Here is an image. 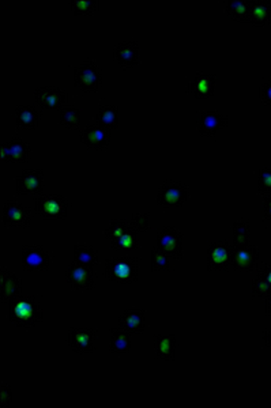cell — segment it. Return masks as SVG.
Masks as SVG:
<instances>
[{
	"label": "cell",
	"instance_id": "43",
	"mask_svg": "<svg viewBox=\"0 0 271 408\" xmlns=\"http://www.w3.org/2000/svg\"><path fill=\"white\" fill-rule=\"evenodd\" d=\"M266 314L271 316V293L267 295V300H266Z\"/></svg>",
	"mask_w": 271,
	"mask_h": 408
},
{
	"label": "cell",
	"instance_id": "32",
	"mask_svg": "<svg viewBox=\"0 0 271 408\" xmlns=\"http://www.w3.org/2000/svg\"><path fill=\"white\" fill-rule=\"evenodd\" d=\"M233 232V244H247L251 239V225L245 220L236 221L232 226Z\"/></svg>",
	"mask_w": 271,
	"mask_h": 408
},
{
	"label": "cell",
	"instance_id": "10",
	"mask_svg": "<svg viewBox=\"0 0 271 408\" xmlns=\"http://www.w3.org/2000/svg\"><path fill=\"white\" fill-rule=\"evenodd\" d=\"M157 248L170 257L180 259L184 252V237L173 226H165L157 234Z\"/></svg>",
	"mask_w": 271,
	"mask_h": 408
},
{
	"label": "cell",
	"instance_id": "40",
	"mask_svg": "<svg viewBox=\"0 0 271 408\" xmlns=\"http://www.w3.org/2000/svg\"><path fill=\"white\" fill-rule=\"evenodd\" d=\"M263 218L265 221L271 223V195H269L265 199V205H263Z\"/></svg>",
	"mask_w": 271,
	"mask_h": 408
},
{
	"label": "cell",
	"instance_id": "16",
	"mask_svg": "<svg viewBox=\"0 0 271 408\" xmlns=\"http://www.w3.org/2000/svg\"><path fill=\"white\" fill-rule=\"evenodd\" d=\"M22 293V280L14 272L7 268L0 270V301L6 305H11Z\"/></svg>",
	"mask_w": 271,
	"mask_h": 408
},
{
	"label": "cell",
	"instance_id": "14",
	"mask_svg": "<svg viewBox=\"0 0 271 408\" xmlns=\"http://www.w3.org/2000/svg\"><path fill=\"white\" fill-rule=\"evenodd\" d=\"M79 137H81V142L90 150L102 152L104 149L108 147L111 142V131L105 130L96 121V123L87 124L86 128L81 131Z\"/></svg>",
	"mask_w": 271,
	"mask_h": 408
},
{
	"label": "cell",
	"instance_id": "28",
	"mask_svg": "<svg viewBox=\"0 0 271 408\" xmlns=\"http://www.w3.org/2000/svg\"><path fill=\"white\" fill-rule=\"evenodd\" d=\"M72 256H74V263L85 266V267L93 268L96 264H99V251H96L94 246L92 245L77 244L74 246Z\"/></svg>",
	"mask_w": 271,
	"mask_h": 408
},
{
	"label": "cell",
	"instance_id": "21",
	"mask_svg": "<svg viewBox=\"0 0 271 408\" xmlns=\"http://www.w3.org/2000/svg\"><path fill=\"white\" fill-rule=\"evenodd\" d=\"M114 59L119 63L120 67H136L139 60V44L136 40L121 41L114 48Z\"/></svg>",
	"mask_w": 271,
	"mask_h": 408
},
{
	"label": "cell",
	"instance_id": "26",
	"mask_svg": "<svg viewBox=\"0 0 271 408\" xmlns=\"http://www.w3.org/2000/svg\"><path fill=\"white\" fill-rule=\"evenodd\" d=\"M109 340V351L116 356H123L130 353L131 350V338L130 334L123 331L121 328H112Z\"/></svg>",
	"mask_w": 271,
	"mask_h": 408
},
{
	"label": "cell",
	"instance_id": "37",
	"mask_svg": "<svg viewBox=\"0 0 271 408\" xmlns=\"http://www.w3.org/2000/svg\"><path fill=\"white\" fill-rule=\"evenodd\" d=\"M258 191L265 195H271V169L259 170L258 174Z\"/></svg>",
	"mask_w": 271,
	"mask_h": 408
},
{
	"label": "cell",
	"instance_id": "38",
	"mask_svg": "<svg viewBox=\"0 0 271 408\" xmlns=\"http://www.w3.org/2000/svg\"><path fill=\"white\" fill-rule=\"evenodd\" d=\"M259 98L266 106L271 108V79L263 82L259 87Z\"/></svg>",
	"mask_w": 271,
	"mask_h": 408
},
{
	"label": "cell",
	"instance_id": "3",
	"mask_svg": "<svg viewBox=\"0 0 271 408\" xmlns=\"http://www.w3.org/2000/svg\"><path fill=\"white\" fill-rule=\"evenodd\" d=\"M70 202L57 193L40 195L35 200V212L45 221H63L67 218Z\"/></svg>",
	"mask_w": 271,
	"mask_h": 408
},
{
	"label": "cell",
	"instance_id": "39",
	"mask_svg": "<svg viewBox=\"0 0 271 408\" xmlns=\"http://www.w3.org/2000/svg\"><path fill=\"white\" fill-rule=\"evenodd\" d=\"M13 403V391L9 385H1L0 390V407H9Z\"/></svg>",
	"mask_w": 271,
	"mask_h": 408
},
{
	"label": "cell",
	"instance_id": "9",
	"mask_svg": "<svg viewBox=\"0 0 271 408\" xmlns=\"http://www.w3.org/2000/svg\"><path fill=\"white\" fill-rule=\"evenodd\" d=\"M1 221L9 227H29L32 223V210L16 199H10L3 205Z\"/></svg>",
	"mask_w": 271,
	"mask_h": 408
},
{
	"label": "cell",
	"instance_id": "30",
	"mask_svg": "<svg viewBox=\"0 0 271 408\" xmlns=\"http://www.w3.org/2000/svg\"><path fill=\"white\" fill-rule=\"evenodd\" d=\"M138 232L131 226L118 239L112 241V246L115 251H134L138 248Z\"/></svg>",
	"mask_w": 271,
	"mask_h": 408
},
{
	"label": "cell",
	"instance_id": "5",
	"mask_svg": "<svg viewBox=\"0 0 271 408\" xmlns=\"http://www.w3.org/2000/svg\"><path fill=\"white\" fill-rule=\"evenodd\" d=\"M104 76L100 66L93 60H84L74 71V82L85 93L97 91L102 85Z\"/></svg>",
	"mask_w": 271,
	"mask_h": 408
},
{
	"label": "cell",
	"instance_id": "23",
	"mask_svg": "<svg viewBox=\"0 0 271 408\" xmlns=\"http://www.w3.org/2000/svg\"><path fill=\"white\" fill-rule=\"evenodd\" d=\"M271 21V3L269 0H253L250 10V23L255 28H263Z\"/></svg>",
	"mask_w": 271,
	"mask_h": 408
},
{
	"label": "cell",
	"instance_id": "6",
	"mask_svg": "<svg viewBox=\"0 0 271 408\" xmlns=\"http://www.w3.org/2000/svg\"><path fill=\"white\" fill-rule=\"evenodd\" d=\"M97 331L93 328L71 327L68 329L67 343L75 354L87 356L96 350Z\"/></svg>",
	"mask_w": 271,
	"mask_h": 408
},
{
	"label": "cell",
	"instance_id": "33",
	"mask_svg": "<svg viewBox=\"0 0 271 408\" xmlns=\"http://www.w3.org/2000/svg\"><path fill=\"white\" fill-rule=\"evenodd\" d=\"M170 256L164 254L157 246L152 249V271H170Z\"/></svg>",
	"mask_w": 271,
	"mask_h": 408
},
{
	"label": "cell",
	"instance_id": "2",
	"mask_svg": "<svg viewBox=\"0 0 271 408\" xmlns=\"http://www.w3.org/2000/svg\"><path fill=\"white\" fill-rule=\"evenodd\" d=\"M9 320L17 327L32 328L43 322V309L34 297H19L9 309Z\"/></svg>",
	"mask_w": 271,
	"mask_h": 408
},
{
	"label": "cell",
	"instance_id": "29",
	"mask_svg": "<svg viewBox=\"0 0 271 408\" xmlns=\"http://www.w3.org/2000/svg\"><path fill=\"white\" fill-rule=\"evenodd\" d=\"M81 118H82L81 109L72 103H67L66 106L60 109L59 121L63 127L71 130V128H78L81 125Z\"/></svg>",
	"mask_w": 271,
	"mask_h": 408
},
{
	"label": "cell",
	"instance_id": "19",
	"mask_svg": "<svg viewBox=\"0 0 271 408\" xmlns=\"http://www.w3.org/2000/svg\"><path fill=\"white\" fill-rule=\"evenodd\" d=\"M229 125L226 116L217 110H204L199 116L198 132L204 137H213L217 132Z\"/></svg>",
	"mask_w": 271,
	"mask_h": 408
},
{
	"label": "cell",
	"instance_id": "27",
	"mask_svg": "<svg viewBox=\"0 0 271 408\" xmlns=\"http://www.w3.org/2000/svg\"><path fill=\"white\" fill-rule=\"evenodd\" d=\"M97 123L108 131H114L119 125V109L116 105L104 103L97 112Z\"/></svg>",
	"mask_w": 271,
	"mask_h": 408
},
{
	"label": "cell",
	"instance_id": "35",
	"mask_svg": "<svg viewBox=\"0 0 271 408\" xmlns=\"http://www.w3.org/2000/svg\"><path fill=\"white\" fill-rule=\"evenodd\" d=\"M128 223L126 220H114V221L109 223V226L105 229L104 232V236L106 239H111V241H115L128 229Z\"/></svg>",
	"mask_w": 271,
	"mask_h": 408
},
{
	"label": "cell",
	"instance_id": "15",
	"mask_svg": "<svg viewBox=\"0 0 271 408\" xmlns=\"http://www.w3.org/2000/svg\"><path fill=\"white\" fill-rule=\"evenodd\" d=\"M68 286L74 290H89L96 286L94 271L92 267H85L77 263L68 266L66 271Z\"/></svg>",
	"mask_w": 271,
	"mask_h": 408
},
{
	"label": "cell",
	"instance_id": "31",
	"mask_svg": "<svg viewBox=\"0 0 271 408\" xmlns=\"http://www.w3.org/2000/svg\"><path fill=\"white\" fill-rule=\"evenodd\" d=\"M70 6L74 14L89 16L99 10L100 0H70Z\"/></svg>",
	"mask_w": 271,
	"mask_h": 408
},
{
	"label": "cell",
	"instance_id": "11",
	"mask_svg": "<svg viewBox=\"0 0 271 408\" xmlns=\"http://www.w3.org/2000/svg\"><path fill=\"white\" fill-rule=\"evenodd\" d=\"M35 102L44 109H62L70 100L67 90L55 85L40 86L34 91Z\"/></svg>",
	"mask_w": 271,
	"mask_h": 408
},
{
	"label": "cell",
	"instance_id": "41",
	"mask_svg": "<svg viewBox=\"0 0 271 408\" xmlns=\"http://www.w3.org/2000/svg\"><path fill=\"white\" fill-rule=\"evenodd\" d=\"M260 271L263 272V275H265V278L267 279V282L270 283L271 286V266H267V267H265V268H262Z\"/></svg>",
	"mask_w": 271,
	"mask_h": 408
},
{
	"label": "cell",
	"instance_id": "42",
	"mask_svg": "<svg viewBox=\"0 0 271 408\" xmlns=\"http://www.w3.org/2000/svg\"><path fill=\"white\" fill-rule=\"evenodd\" d=\"M263 338H265V343H266L269 347H271V327H269V328L266 329Z\"/></svg>",
	"mask_w": 271,
	"mask_h": 408
},
{
	"label": "cell",
	"instance_id": "24",
	"mask_svg": "<svg viewBox=\"0 0 271 408\" xmlns=\"http://www.w3.org/2000/svg\"><path fill=\"white\" fill-rule=\"evenodd\" d=\"M153 343L155 347V358L162 361H173L176 351V338L173 335H154Z\"/></svg>",
	"mask_w": 271,
	"mask_h": 408
},
{
	"label": "cell",
	"instance_id": "8",
	"mask_svg": "<svg viewBox=\"0 0 271 408\" xmlns=\"http://www.w3.org/2000/svg\"><path fill=\"white\" fill-rule=\"evenodd\" d=\"M189 196V191L184 183L165 181L157 192V203L161 207H182Z\"/></svg>",
	"mask_w": 271,
	"mask_h": 408
},
{
	"label": "cell",
	"instance_id": "1",
	"mask_svg": "<svg viewBox=\"0 0 271 408\" xmlns=\"http://www.w3.org/2000/svg\"><path fill=\"white\" fill-rule=\"evenodd\" d=\"M104 275L111 282L121 285L136 283L139 276V261L136 257L130 256L105 259Z\"/></svg>",
	"mask_w": 271,
	"mask_h": 408
},
{
	"label": "cell",
	"instance_id": "36",
	"mask_svg": "<svg viewBox=\"0 0 271 408\" xmlns=\"http://www.w3.org/2000/svg\"><path fill=\"white\" fill-rule=\"evenodd\" d=\"M149 223H150V214H134L130 220V226L136 230L138 233H146L149 230Z\"/></svg>",
	"mask_w": 271,
	"mask_h": 408
},
{
	"label": "cell",
	"instance_id": "13",
	"mask_svg": "<svg viewBox=\"0 0 271 408\" xmlns=\"http://www.w3.org/2000/svg\"><path fill=\"white\" fill-rule=\"evenodd\" d=\"M32 155L31 144L19 136H14L1 144L0 157L4 162L25 164Z\"/></svg>",
	"mask_w": 271,
	"mask_h": 408
},
{
	"label": "cell",
	"instance_id": "20",
	"mask_svg": "<svg viewBox=\"0 0 271 408\" xmlns=\"http://www.w3.org/2000/svg\"><path fill=\"white\" fill-rule=\"evenodd\" d=\"M146 312L139 307L126 309L119 317V328L130 335H142L145 332Z\"/></svg>",
	"mask_w": 271,
	"mask_h": 408
},
{
	"label": "cell",
	"instance_id": "34",
	"mask_svg": "<svg viewBox=\"0 0 271 408\" xmlns=\"http://www.w3.org/2000/svg\"><path fill=\"white\" fill-rule=\"evenodd\" d=\"M251 291H253V295H254V297H265V295H269V294H270V283H269L267 279L265 278L263 272L258 271V273L255 275V278L253 279V283H251Z\"/></svg>",
	"mask_w": 271,
	"mask_h": 408
},
{
	"label": "cell",
	"instance_id": "4",
	"mask_svg": "<svg viewBox=\"0 0 271 408\" xmlns=\"http://www.w3.org/2000/svg\"><path fill=\"white\" fill-rule=\"evenodd\" d=\"M232 248L225 239L210 242L206 251L207 271H228L232 267Z\"/></svg>",
	"mask_w": 271,
	"mask_h": 408
},
{
	"label": "cell",
	"instance_id": "7",
	"mask_svg": "<svg viewBox=\"0 0 271 408\" xmlns=\"http://www.w3.org/2000/svg\"><path fill=\"white\" fill-rule=\"evenodd\" d=\"M21 266L25 271H47L51 266V256L41 245H22Z\"/></svg>",
	"mask_w": 271,
	"mask_h": 408
},
{
	"label": "cell",
	"instance_id": "18",
	"mask_svg": "<svg viewBox=\"0 0 271 408\" xmlns=\"http://www.w3.org/2000/svg\"><path fill=\"white\" fill-rule=\"evenodd\" d=\"M216 84H217L216 74L201 71L197 72L194 79L187 84V91L192 93L198 100H206L214 94Z\"/></svg>",
	"mask_w": 271,
	"mask_h": 408
},
{
	"label": "cell",
	"instance_id": "25",
	"mask_svg": "<svg viewBox=\"0 0 271 408\" xmlns=\"http://www.w3.org/2000/svg\"><path fill=\"white\" fill-rule=\"evenodd\" d=\"M253 0H228L225 11L229 17L241 23H250V10Z\"/></svg>",
	"mask_w": 271,
	"mask_h": 408
},
{
	"label": "cell",
	"instance_id": "44",
	"mask_svg": "<svg viewBox=\"0 0 271 408\" xmlns=\"http://www.w3.org/2000/svg\"><path fill=\"white\" fill-rule=\"evenodd\" d=\"M270 266H271V264H270Z\"/></svg>",
	"mask_w": 271,
	"mask_h": 408
},
{
	"label": "cell",
	"instance_id": "22",
	"mask_svg": "<svg viewBox=\"0 0 271 408\" xmlns=\"http://www.w3.org/2000/svg\"><path fill=\"white\" fill-rule=\"evenodd\" d=\"M41 113L34 105H18L16 108V123L19 130L34 131L38 127Z\"/></svg>",
	"mask_w": 271,
	"mask_h": 408
},
{
	"label": "cell",
	"instance_id": "17",
	"mask_svg": "<svg viewBox=\"0 0 271 408\" xmlns=\"http://www.w3.org/2000/svg\"><path fill=\"white\" fill-rule=\"evenodd\" d=\"M16 188L19 195L40 193L44 188V173L41 169H23L17 176Z\"/></svg>",
	"mask_w": 271,
	"mask_h": 408
},
{
	"label": "cell",
	"instance_id": "12",
	"mask_svg": "<svg viewBox=\"0 0 271 408\" xmlns=\"http://www.w3.org/2000/svg\"><path fill=\"white\" fill-rule=\"evenodd\" d=\"M259 263L258 248L247 244H236L232 248V268L236 271H254Z\"/></svg>",
	"mask_w": 271,
	"mask_h": 408
}]
</instances>
